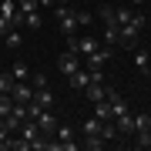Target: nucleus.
<instances>
[{
    "mask_svg": "<svg viewBox=\"0 0 151 151\" xmlns=\"http://www.w3.org/2000/svg\"><path fill=\"white\" fill-rule=\"evenodd\" d=\"M114 124H118L121 138H124V134H134V114H131V111H124V114H118V118H114Z\"/></svg>",
    "mask_w": 151,
    "mask_h": 151,
    "instance_id": "nucleus-11",
    "label": "nucleus"
},
{
    "mask_svg": "<svg viewBox=\"0 0 151 151\" xmlns=\"http://www.w3.org/2000/svg\"><path fill=\"white\" fill-rule=\"evenodd\" d=\"M104 145H108V141H104L101 134H87V138L81 141V148H87V151H97V148H104Z\"/></svg>",
    "mask_w": 151,
    "mask_h": 151,
    "instance_id": "nucleus-19",
    "label": "nucleus"
},
{
    "mask_svg": "<svg viewBox=\"0 0 151 151\" xmlns=\"http://www.w3.org/2000/svg\"><path fill=\"white\" fill-rule=\"evenodd\" d=\"M24 27H27V30H40V27H44V17H40V10L24 14Z\"/></svg>",
    "mask_w": 151,
    "mask_h": 151,
    "instance_id": "nucleus-16",
    "label": "nucleus"
},
{
    "mask_svg": "<svg viewBox=\"0 0 151 151\" xmlns=\"http://www.w3.org/2000/svg\"><path fill=\"white\" fill-rule=\"evenodd\" d=\"M97 47H101V40H97V37H91V34H87V37H77V34H74V37H67V50H74L81 60H84L87 54H94Z\"/></svg>",
    "mask_w": 151,
    "mask_h": 151,
    "instance_id": "nucleus-2",
    "label": "nucleus"
},
{
    "mask_svg": "<svg viewBox=\"0 0 151 151\" xmlns=\"http://www.w3.org/2000/svg\"><path fill=\"white\" fill-rule=\"evenodd\" d=\"M10 111H14V97L10 94H0V118H7Z\"/></svg>",
    "mask_w": 151,
    "mask_h": 151,
    "instance_id": "nucleus-24",
    "label": "nucleus"
},
{
    "mask_svg": "<svg viewBox=\"0 0 151 151\" xmlns=\"http://www.w3.org/2000/svg\"><path fill=\"white\" fill-rule=\"evenodd\" d=\"M7 30H14V27H10V20H7L4 14H0V34H7Z\"/></svg>",
    "mask_w": 151,
    "mask_h": 151,
    "instance_id": "nucleus-29",
    "label": "nucleus"
},
{
    "mask_svg": "<svg viewBox=\"0 0 151 151\" xmlns=\"http://www.w3.org/2000/svg\"><path fill=\"white\" fill-rule=\"evenodd\" d=\"M30 84H34V91H37V87H47V77L44 74H30Z\"/></svg>",
    "mask_w": 151,
    "mask_h": 151,
    "instance_id": "nucleus-28",
    "label": "nucleus"
},
{
    "mask_svg": "<svg viewBox=\"0 0 151 151\" xmlns=\"http://www.w3.org/2000/svg\"><path fill=\"white\" fill-rule=\"evenodd\" d=\"M138 40H141V30H138L131 20L118 27V47H128V50H134V47H138Z\"/></svg>",
    "mask_w": 151,
    "mask_h": 151,
    "instance_id": "nucleus-3",
    "label": "nucleus"
},
{
    "mask_svg": "<svg viewBox=\"0 0 151 151\" xmlns=\"http://www.w3.org/2000/svg\"><path fill=\"white\" fill-rule=\"evenodd\" d=\"M20 138H24V141L30 145V151H34V141H40V138H44V134H40V128H37V121H34V118H27V121L20 124Z\"/></svg>",
    "mask_w": 151,
    "mask_h": 151,
    "instance_id": "nucleus-9",
    "label": "nucleus"
},
{
    "mask_svg": "<svg viewBox=\"0 0 151 151\" xmlns=\"http://www.w3.org/2000/svg\"><path fill=\"white\" fill-rule=\"evenodd\" d=\"M104 101H108V108H111V114H114V118H118V114H124V111H131V108H128V101L121 97V91H114V87H108Z\"/></svg>",
    "mask_w": 151,
    "mask_h": 151,
    "instance_id": "nucleus-7",
    "label": "nucleus"
},
{
    "mask_svg": "<svg viewBox=\"0 0 151 151\" xmlns=\"http://www.w3.org/2000/svg\"><path fill=\"white\" fill-rule=\"evenodd\" d=\"M94 118H97V121H114V114H111V108H108L104 97H101V101H94Z\"/></svg>",
    "mask_w": 151,
    "mask_h": 151,
    "instance_id": "nucleus-15",
    "label": "nucleus"
},
{
    "mask_svg": "<svg viewBox=\"0 0 151 151\" xmlns=\"http://www.w3.org/2000/svg\"><path fill=\"white\" fill-rule=\"evenodd\" d=\"M81 134L87 138V134H101V121H97V118H87L84 124H81Z\"/></svg>",
    "mask_w": 151,
    "mask_h": 151,
    "instance_id": "nucleus-20",
    "label": "nucleus"
},
{
    "mask_svg": "<svg viewBox=\"0 0 151 151\" xmlns=\"http://www.w3.org/2000/svg\"><path fill=\"white\" fill-rule=\"evenodd\" d=\"M145 14H148V17H151V0H148V4H145Z\"/></svg>",
    "mask_w": 151,
    "mask_h": 151,
    "instance_id": "nucleus-31",
    "label": "nucleus"
},
{
    "mask_svg": "<svg viewBox=\"0 0 151 151\" xmlns=\"http://www.w3.org/2000/svg\"><path fill=\"white\" fill-rule=\"evenodd\" d=\"M0 14H4L7 20H10V17L17 14V0H0Z\"/></svg>",
    "mask_w": 151,
    "mask_h": 151,
    "instance_id": "nucleus-26",
    "label": "nucleus"
},
{
    "mask_svg": "<svg viewBox=\"0 0 151 151\" xmlns=\"http://www.w3.org/2000/svg\"><path fill=\"white\" fill-rule=\"evenodd\" d=\"M10 128H7V124H4V118H0V151H7V148H10Z\"/></svg>",
    "mask_w": 151,
    "mask_h": 151,
    "instance_id": "nucleus-21",
    "label": "nucleus"
},
{
    "mask_svg": "<svg viewBox=\"0 0 151 151\" xmlns=\"http://www.w3.org/2000/svg\"><path fill=\"white\" fill-rule=\"evenodd\" d=\"M10 74H14V81H30V74H27V64H20V60L14 64V70H10Z\"/></svg>",
    "mask_w": 151,
    "mask_h": 151,
    "instance_id": "nucleus-25",
    "label": "nucleus"
},
{
    "mask_svg": "<svg viewBox=\"0 0 151 151\" xmlns=\"http://www.w3.org/2000/svg\"><path fill=\"white\" fill-rule=\"evenodd\" d=\"M91 20H94V17L87 14V10H77V27H87V24H91Z\"/></svg>",
    "mask_w": 151,
    "mask_h": 151,
    "instance_id": "nucleus-27",
    "label": "nucleus"
},
{
    "mask_svg": "<svg viewBox=\"0 0 151 151\" xmlns=\"http://www.w3.org/2000/svg\"><path fill=\"white\" fill-rule=\"evenodd\" d=\"M20 44H24V34L17 30V27L4 34V47H7V50H17V47H20Z\"/></svg>",
    "mask_w": 151,
    "mask_h": 151,
    "instance_id": "nucleus-14",
    "label": "nucleus"
},
{
    "mask_svg": "<svg viewBox=\"0 0 151 151\" xmlns=\"http://www.w3.org/2000/svg\"><path fill=\"white\" fill-rule=\"evenodd\" d=\"M111 54H114V47H108V44H101V47H97L94 54H87V57H84L87 70H94V67H101V70H104V64L111 60Z\"/></svg>",
    "mask_w": 151,
    "mask_h": 151,
    "instance_id": "nucleus-4",
    "label": "nucleus"
},
{
    "mask_svg": "<svg viewBox=\"0 0 151 151\" xmlns=\"http://www.w3.org/2000/svg\"><path fill=\"white\" fill-rule=\"evenodd\" d=\"M97 17H101V24H104V27H108V24H118V20H114V7H108V4L97 10Z\"/></svg>",
    "mask_w": 151,
    "mask_h": 151,
    "instance_id": "nucleus-22",
    "label": "nucleus"
},
{
    "mask_svg": "<svg viewBox=\"0 0 151 151\" xmlns=\"http://www.w3.org/2000/svg\"><path fill=\"white\" fill-rule=\"evenodd\" d=\"M54 14H57V20H60V30H64L67 37H74V34H77V7H70V4H57Z\"/></svg>",
    "mask_w": 151,
    "mask_h": 151,
    "instance_id": "nucleus-1",
    "label": "nucleus"
},
{
    "mask_svg": "<svg viewBox=\"0 0 151 151\" xmlns=\"http://www.w3.org/2000/svg\"><path fill=\"white\" fill-rule=\"evenodd\" d=\"M10 97H14V104H27L30 97H34V84H27V81H14Z\"/></svg>",
    "mask_w": 151,
    "mask_h": 151,
    "instance_id": "nucleus-8",
    "label": "nucleus"
},
{
    "mask_svg": "<svg viewBox=\"0 0 151 151\" xmlns=\"http://www.w3.org/2000/svg\"><path fill=\"white\" fill-rule=\"evenodd\" d=\"M34 97H37L44 108H54V91H50V87H37V91H34Z\"/></svg>",
    "mask_w": 151,
    "mask_h": 151,
    "instance_id": "nucleus-18",
    "label": "nucleus"
},
{
    "mask_svg": "<svg viewBox=\"0 0 151 151\" xmlns=\"http://www.w3.org/2000/svg\"><path fill=\"white\" fill-rule=\"evenodd\" d=\"M17 10H20V14H30V10H40V0H17Z\"/></svg>",
    "mask_w": 151,
    "mask_h": 151,
    "instance_id": "nucleus-23",
    "label": "nucleus"
},
{
    "mask_svg": "<svg viewBox=\"0 0 151 151\" xmlns=\"http://www.w3.org/2000/svg\"><path fill=\"white\" fill-rule=\"evenodd\" d=\"M67 84H70V87H74V91H84V87H87V84H91V70H87V67H77V70H74V74H70V77H67Z\"/></svg>",
    "mask_w": 151,
    "mask_h": 151,
    "instance_id": "nucleus-10",
    "label": "nucleus"
},
{
    "mask_svg": "<svg viewBox=\"0 0 151 151\" xmlns=\"http://www.w3.org/2000/svg\"><path fill=\"white\" fill-rule=\"evenodd\" d=\"M131 54H134V67L141 70V74H148V70H151V54H148L145 47H134Z\"/></svg>",
    "mask_w": 151,
    "mask_h": 151,
    "instance_id": "nucleus-13",
    "label": "nucleus"
},
{
    "mask_svg": "<svg viewBox=\"0 0 151 151\" xmlns=\"http://www.w3.org/2000/svg\"><path fill=\"white\" fill-rule=\"evenodd\" d=\"M67 4H77V0H67Z\"/></svg>",
    "mask_w": 151,
    "mask_h": 151,
    "instance_id": "nucleus-32",
    "label": "nucleus"
},
{
    "mask_svg": "<svg viewBox=\"0 0 151 151\" xmlns=\"http://www.w3.org/2000/svg\"><path fill=\"white\" fill-rule=\"evenodd\" d=\"M148 4V0H131V7H145Z\"/></svg>",
    "mask_w": 151,
    "mask_h": 151,
    "instance_id": "nucleus-30",
    "label": "nucleus"
},
{
    "mask_svg": "<svg viewBox=\"0 0 151 151\" xmlns=\"http://www.w3.org/2000/svg\"><path fill=\"white\" fill-rule=\"evenodd\" d=\"M148 128H151V124H148Z\"/></svg>",
    "mask_w": 151,
    "mask_h": 151,
    "instance_id": "nucleus-33",
    "label": "nucleus"
},
{
    "mask_svg": "<svg viewBox=\"0 0 151 151\" xmlns=\"http://www.w3.org/2000/svg\"><path fill=\"white\" fill-rule=\"evenodd\" d=\"M101 138H104V141H118V138H121L118 124H111V121H101Z\"/></svg>",
    "mask_w": 151,
    "mask_h": 151,
    "instance_id": "nucleus-17",
    "label": "nucleus"
},
{
    "mask_svg": "<svg viewBox=\"0 0 151 151\" xmlns=\"http://www.w3.org/2000/svg\"><path fill=\"white\" fill-rule=\"evenodd\" d=\"M34 121H37V128H40V134H44V138H54V131H57V121H54V114H50V108H44V111H40Z\"/></svg>",
    "mask_w": 151,
    "mask_h": 151,
    "instance_id": "nucleus-6",
    "label": "nucleus"
},
{
    "mask_svg": "<svg viewBox=\"0 0 151 151\" xmlns=\"http://www.w3.org/2000/svg\"><path fill=\"white\" fill-rule=\"evenodd\" d=\"M77 67H81V57H77L74 50H64V54L57 57V70H60L64 77H70V74H74Z\"/></svg>",
    "mask_w": 151,
    "mask_h": 151,
    "instance_id": "nucleus-5",
    "label": "nucleus"
},
{
    "mask_svg": "<svg viewBox=\"0 0 151 151\" xmlns=\"http://www.w3.org/2000/svg\"><path fill=\"white\" fill-rule=\"evenodd\" d=\"M104 94H108V87H104V81H91V84L84 87V97H87L91 104H94V101H101Z\"/></svg>",
    "mask_w": 151,
    "mask_h": 151,
    "instance_id": "nucleus-12",
    "label": "nucleus"
}]
</instances>
